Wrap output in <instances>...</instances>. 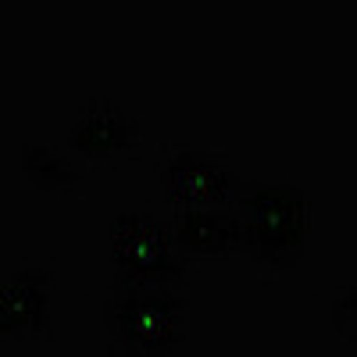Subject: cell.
Wrapping results in <instances>:
<instances>
[{"mask_svg":"<svg viewBox=\"0 0 357 357\" xmlns=\"http://www.w3.org/2000/svg\"><path fill=\"white\" fill-rule=\"evenodd\" d=\"M107 333L129 350H168L183 336L186 304L168 282H126L107 301Z\"/></svg>","mask_w":357,"mask_h":357,"instance_id":"1","label":"cell"},{"mask_svg":"<svg viewBox=\"0 0 357 357\" xmlns=\"http://www.w3.org/2000/svg\"><path fill=\"white\" fill-rule=\"evenodd\" d=\"M111 257L126 282H172L183 261L175 229L151 215H126L111 229Z\"/></svg>","mask_w":357,"mask_h":357,"instance_id":"2","label":"cell"},{"mask_svg":"<svg viewBox=\"0 0 357 357\" xmlns=\"http://www.w3.org/2000/svg\"><path fill=\"white\" fill-rule=\"evenodd\" d=\"M307 204L293 190H257L243 200V247L257 257L282 261V254H296L307 232Z\"/></svg>","mask_w":357,"mask_h":357,"instance_id":"3","label":"cell"},{"mask_svg":"<svg viewBox=\"0 0 357 357\" xmlns=\"http://www.w3.org/2000/svg\"><path fill=\"white\" fill-rule=\"evenodd\" d=\"M165 190L178 207H218L232 193V172L218 161L197 151H183L165 161Z\"/></svg>","mask_w":357,"mask_h":357,"instance_id":"4","label":"cell"},{"mask_svg":"<svg viewBox=\"0 0 357 357\" xmlns=\"http://www.w3.org/2000/svg\"><path fill=\"white\" fill-rule=\"evenodd\" d=\"M175 236L183 243V250L200 254V257H218L243 247V222H240V211H225V204L183 207Z\"/></svg>","mask_w":357,"mask_h":357,"instance_id":"5","label":"cell"},{"mask_svg":"<svg viewBox=\"0 0 357 357\" xmlns=\"http://www.w3.org/2000/svg\"><path fill=\"white\" fill-rule=\"evenodd\" d=\"M47 304H50V289H47L43 275H36V272L15 275L4 293V333L33 336L47 321Z\"/></svg>","mask_w":357,"mask_h":357,"instance_id":"6","label":"cell"},{"mask_svg":"<svg viewBox=\"0 0 357 357\" xmlns=\"http://www.w3.org/2000/svg\"><path fill=\"white\" fill-rule=\"evenodd\" d=\"M72 139H75L79 151L104 158V154H114V151H122V146H129L132 143V129L114 107H97L75 126Z\"/></svg>","mask_w":357,"mask_h":357,"instance_id":"7","label":"cell"},{"mask_svg":"<svg viewBox=\"0 0 357 357\" xmlns=\"http://www.w3.org/2000/svg\"><path fill=\"white\" fill-rule=\"evenodd\" d=\"M336 325H343L347 333H357V289H347L336 301Z\"/></svg>","mask_w":357,"mask_h":357,"instance_id":"8","label":"cell"}]
</instances>
